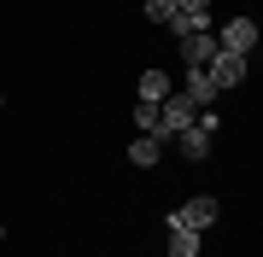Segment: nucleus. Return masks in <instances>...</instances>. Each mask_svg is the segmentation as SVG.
<instances>
[{"label":"nucleus","mask_w":263,"mask_h":257,"mask_svg":"<svg viewBox=\"0 0 263 257\" xmlns=\"http://www.w3.org/2000/svg\"><path fill=\"white\" fill-rule=\"evenodd\" d=\"M0 105H6V94H0Z\"/></svg>","instance_id":"ddd939ff"},{"label":"nucleus","mask_w":263,"mask_h":257,"mask_svg":"<svg viewBox=\"0 0 263 257\" xmlns=\"http://www.w3.org/2000/svg\"><path fill=\"white\" fill-rule=\"evenodd\" d=\"M181 94H187L199 111H211V105H216V82H211L199 65H187V76H181Z\"/></svg>","instance_id":"423d86ee"},{"label":"nucleus","mask_w":263,"mask_h":257,"mask_svg":"<svg viewBox=\"0 0 263 257\" xmlns=\"http://www.w3.org/2000/svg\"><path fill=\"white\" fill-rule=\"evenodd\" d=\"M170 257H199V234L193 228H170Z\"/></svg>","instance_id":"1a4fd4ad"},{"label":"nucleus","mask_w":263,"mask_h":257,"mask_svg":"<svg viewBox=\"0 0 263 257\" xmlns=\"http://www.w3.org/2000/svg\"><path fill=\"white\" fill-rule=\"evenodd\" d=\"M205 76L216 82V94H228V88H240V82H246V58H234V53H216L211 65H205Z\"/></svg>","instance_id":"20e7f679"},{"label":"nucleus","mask_w":263,"mask_h":257,"mask_svg":"<svg viewBox=\"0 0 263 257\" xmlns=\"http://www.w3.org/2000/svg\"><path fill=\"white\" fill-rule=\"evenodd\" d=\"M158 158H164V146L152 141V134H141V141H129V164H135V170H152Z\"/></svg>","instance_id":"0eeeda50"},{"label":"nucleus","mask_w":263,"mask_h":257,"mask_svg":"<svg viewBox=\"0 0 263 257\" xmlns=\"http://www.w3.org/2000/svg\"><path fill=\"white\" fill-rule=\"evenodd\" d=\"M0 240H6V222H0Z\"/></svg>","instance_id":"f8f14e48"},{"label":"nucleus","mask_w":263,"mask_h":257,"mask_svg":"<svg viewBox=\"0 0 263 257\" xmlns=\"http://www.w3.org/2000/svg\"><path fill=\"white\" fill-rule=\"evenodd\" d=\"M176 41H181V58L199 65V70L216 58V35H211V29H187V35H176Z\"/></svg>","instance_id":"39448f33"},{"label":"nucleus","mask_w":263,"mask_h":257,"mask_svg":"<svg viewBox=\"0 0 263 257\" xmlns=\"http://www.w3.org/2000/svg\"><path fill=\"white\" fill-rule=\"evenodd\" d=\"M135 129H141V134H158V105L135 100Z\"/></svg>","instance_id":"9d476101"},{"label":"nucleus","mask_w":263,"mask_h":257,"mask_svg":"<svg viewBox=\"0 0 263 257\" xmlns=\"http://www.w3.org/2000/svg\"><path fill=\"white\" fill-rule=\"evenodd\" d=\"M216 216H222V205H216L211 193H193L187 205H176V210L164 216V228H193V234H205V228H211Z\"/></svg>","instance_id":"f03ea898"},{"label":"nucleus","mask_w":263,"mask_h":257,"mask_svg":"<svg viewBox=\"0 0 263 257\" xmlns=\"http://www.w3.org/2000/svg\"><path fill=\"white\" fill-rule=\"evenodd\" d=\"M216 129H222V123H216V111H199L193 123H187V129L176 134L181 158H187V164H199V158H211V146H216Z\"/></svg>","instance_id":"f257e3e1"},{"label":"nucleus","mask_w":263,"mask_h":257,"mask_svg":"<svg viewBox=\"0 0 263 257\" xmlns=\"http://www.w3.org/2000/svg\"><path fill=\"white\" fill-rule=\"evenodd\" d=\"M211 35H216V53H234V58L257 53V24L252 18H228L222 29H211Z\"/></svg>","instance_id":"7ed1b4c3"},{"label":"nucleus","mask_w":263,"mask_h":257,"mask_svg":"<svg viewBox=\"0 0 263 257\" xmlns=\"http://www.w3.org/2000/svg\"><path fill=\"white\" fill-rule=\"evenodd\" d=\"M170 94H176V82H170L164 70H146V76H141V100H146V105H158V100H170Z\"/></svg>","instance_id":"6e6552de"},{"label":"nucleus","mask_w":263,"mask_h":257,"mask_svg":"<svg viewBox=\"0 0 263 257\" xmlns=\"http://www.w3.org/2000/svg\"><path fill=\"white\" fill-rule=\"evenodd\" d=\"M146 18L170 29V24H176V0H146Z\"/></svg>","instance_id":"9b49d317"}]
</instances>
